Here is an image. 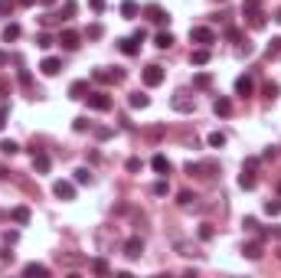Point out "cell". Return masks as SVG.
Listing matches in <instances>:
<instances>
[{
  "label": "cell",
  "instance_id": "obj_1",
  "mask_svg": "<svg viewBox=\"0 0 281 278\" xmlns=\"http://www.w3.org/2000/svg\"><path fill=\"white\" fill-rule=\"evenodd\" d=\"M140 79H144V86L147 88H157V86H163V79H167V72H163V65H147L144 72H140Z\"/></svg>",
  "mask_w": 281,
  "mask_h": 278
},
{
  "label": "cell",
  "instance_id": "obj_2",
  "mask_svg": "<svg viewBox=\"0 0 281 278\" xmlns=\"http://www.w3.org/2000/svg\"><path fill=\"white\" fill-rule=\"evenodd\" d=\"M144 17L151 23H157V26H167V23H170V13L163 10L161 3H147V7H144Z\"/></svg>",
  "mask_w": 281,
  "mask_h": 278
},
{
  "label": "cell",
  "instance_id": "obj_3",
  "mask_svg": "<svg viewBox=\"0 0 281 278\" xmlns=\"http://www.w3.org/2000/svg\"><path fill=\"white\" fill-rule=\"evenodd\" d=\"M85 102H88L92 111H108V108H111V95H108V92H88Z\"/></svg>",
  "mask_w": 281,
  "mask_h": 278
},
{
  "label": "cell",
  "instance_id": "obj_4",
  "mask_svg": "<svg viewBox=\"0 0 281 278\" xmlns=\"http://www.w3.org/2000/svg\"><path fill=\"white\" fill-rule=\"evenodd\" d=\"M56 43L72 53V49H79V46H82V36H79L76 30H59V40H56Z\"/></svg>",
  "mask_w": 281,
  "mask_h": 278
},
{
  "label": "cell",
  "instance_id": "obj_5",
  "mask_svg": "<svg viewBox=\"0 0 281 278\" xmlns=\"http://www.w3.org/2000/svg\"><path fill=\"white\" fill-rule=\"evenodd\" d=\"M190 40L200 43V46H209V43H216V33L209 30V26H193V30H190Z\"/></svg>",
  "mask_w": 281,
  "mask_h": 278
},
{
  "label": "cell",
  "instance_id": "obj_6",
  "mask_svg": "<svg viewBox=\"0 0 281 278\" xmlns=\"http://www.w3.org/2000/svg\"><path fill=\"white\" fill-rule=\"evenodd\" d=\"M33 150V171L36 173H49V167H53V161H49V154L40 148H30Z\"/></svg>",
  "mask_w": 281,
  "mask_h": 278
},
{
  "label": "cell",
  "instance_id": "obj_7",
  "mask_svg": "<svg viewBox=\"0 0 281 278\" xmlns=\"http://www.w3.org/2000/svg\"><path fill=\"white\" fill-rule=\"evenodd\" d=\"M53 193L59 196V200L69 203V200H76V183H72V180H56L53 183Z\"/></svg>",
  "mask_w": 281,
  "mask_h": 278
},
{
  "label": "cell",
  "instance_id": "obj_8",
  "mask_svg": "<svg viewBox=\"0 0 281 278\" xmlns=\"http://www.w3.org/2000/svg\"><path fill=\"white\" fill-rule=\"evenodd\" d=\"M170 105H173V111H183V115H190V111H193V108H196V102H193V98H190V95H186V92H177V95H173V102H170Z\"/></svg>",
  "mask_w": 281,
  "mask_h": 278
},
{
  "label": "cell",
  "instance_id": "obj_9",
  "mask_svg": "<svg viewBox=\"0 0 281 278\" xmlns=\"http://www.w3.org/2000/svg\"><path fill=\"white\" fill-rule=\"evenodd\" d=\"M92 79H95V82H121V79H124V72H121V69H115V72H111V69H95V72H92Z\"/></svg>",
  "mask_w": 281,
  "mask_h": 278
},
{
  "label": "cell",
  "instance_id": "obj_10",
  "mask_svg": "<svg viewBox=\"0 0 281 278\" xmlns=\"http://www.w3.org/2000/svg\"><path fill=\"white\" fill-rule=\"evenodd\" d=\"M124 256H128V258H140V256H144V239H140V235H134V239L124 242Z\"/></svg>",
  "mask_w": 281,
  "mask_h": 278
},
{
  "label": "cell",
  "instance_id": "obj_11",
  "mask_svg": "<svg viewBox=\"0 0 281 278\" xmlns=\"http://www.w3.org/2000/svg\"><path fill=\"white\" fill-rule=\"evenodd\" d=\"M252 92H255V82H252L249 75H239V79H236V95L239 98H249Z\"/></svg>",
  "mask_w": 281,
  "mask_h": 278
},
{
  "label": "cell",
  "instance_id": "obj_12",
  "mask_svg": "<svg viewBox=\"0 0 281 278\" xmlns=\"http://www.w3.org/2000/svg\"><path fill=\"white\" fill-rule=\"evenodd\" d=\"M59 69H62V59H56V56H46L43 63H40V72L43 75H59Z\"/></svg>",
  "mask_w": 281,
  "mask_h": 278
},
{
  "label": "cell",
  "instance_id": "obj_13",
  "mask_svg": "<svg viewBox=\"0 0 281 278\" xmlns=\"http://www.w3.org/2000/svg\"><path fill=\"white\" fill-rule=\"evenodd\" d=\"M151 167H154V173L167 177V173H170V161H167V154H154V157H151Z\"/></svg>",
  "mask_w": 281,
  "mask_h": 278
},
{
  "label": "cell",
  "instance_id": "obj_14",
  "mask_svg": "<svg viewBox=\"0 0 281 278\" xmlns=\"http://www.w3.org/2000/svg\"><path fill=\"white\" fill-rule=\"evenodd\" d=\"M193 88L196 92H209V88H213V75L209 72H196L193 75Z\"/></svg>",
  "mask_w": 281,
  "mask_h": 278
},
{
  "label": "cell",
  "instance_id": "obj_15",
  "mask_svg": "<svg viewBox=\"0 0 281 278\" xmlns=\"http://www.w3.org/2000/svg\"><path fill=\"white\" fill-rule=\"evenodd\" d=\"M118 49L124 56H138L140 53V46H138V40H134V36H124V40H118Z\"/></svg>",
  "mask_w": 281,
  "mask_h": 278
},
{
  "label": "cell",
  "instance_id": "obj_16",
  "mask_svg": "<svg viewBox=\"0 0 281 278\" xmlns=\"http://www.w3.org/2000/svg\"><path fill=\"white\" fill-rule=\"evenodd\" d=\"M88 92H92V88H88L85 79H79V82H72V86H69V98H76V102H79V98H85Z\"/></svg>",
  "mask_w": 281,
  "mask_h": 278
},
{
  "label": "cell",
  "instance_id": "obj_17",
  "mask_svg": "<svg viewBox=\"0 0 281 278\" xmlns=\"http://www.w3.org/2000/svg\"><path fill=\"white\" fill-rule=\"evenodd\" d=\"M213 111H216L219 118H229V115H232V102H229L226 95H219L216 102H213Z\"/></svg>",
  "mask_w": 281,
  "mask_h": 278
},
{
  "label": "cell",
  "instance_id": "obj_18",
  "mask_svg": "<svg viewBox=\"0 0 281 278\" xmlns=\"http://www.w3.org/2000/svg\"><path fill=\"white\" fill-rule=\"evenodd\" d=\"M249 26H252V30H265V26H268V13H265V10L249 13Z\"/></svg>",
  "mask_w": 281,
  "mask_h": 278
},
{
  "label": "cell",
  "instance_id": "obj_19",
  "mask_svg": "<svg viewBox=\"0 0 281 278\" xmlns=\"http://www.w3.org/2000/svg\"><path fill=\"white\" fill-rule=\"evenodd\" d=\"M128 105L134 108V111H138V108H140V111H144V108L151 105V95H144V92H134V95L128 98Z\"/></svg>",
  "mask_w": 281,
  "mask_h": 278
},
{
  "label": "cell",
  "instance_id": "obj_20",
  "mask_svg": "<svg viewBox=\"0 0 281 278\" xmlns=\"http://www.w3.org/2000/svg\"><path fill=\"white\" fill-rule=\"evenodd\" d=\"M154 46H157V49H170V46H173V33L170 30H161L157 36H154Z\"/></svg>",
  "mask_w": 281,
  "mask_h": 278
},
{
  "label": "cell",
  "instance_id": "obj_21",
  "mask_svg": "<svg viewBox=\"0 0 281 278\" xmlns=\"http://www.w3.org/2000/svg\"><path fill=\"white\" fill-rule=\"evenodd\" d=\"M190 63H193V65H206V63H209V46L193 49V53H190Z\"/></svg>",
  "mask_w": 281,
  "mask_h": 278
},
{
  "label": "cell",
  "instance_id": "obj_22",
  "mask_svg": "<svg viewBox=\"0 0 281 278\" xmlns=\"http://www.w3.org/2000/svg\"><path fill=\"white\" fill-rule=\"evenodd\" d=\"M138 13H140V7L134 0H124V3H121V17H124V20H138Z\"/></svg>",
  "mask_w": 281,
  "mask_h": 278
},
{
  "label": "cell",
  "instance_id": "obj_23",
  "mask_svg": "<svg viewBox=\"0 0 281 278\" xmlns=\"http://www.w3.org/2000/svg\"><path fill=\"white\" fill-rule=\"evenodd\" d=\"M13 223H17V226H26V223H30V206H13Z\"/></svg>",
  "mask_w": 281,
  "mask_h": 278
},
{
  "label": "cell",
  "instance_id": "obj_24",
  "mask_svg": "<svg viewBox=\"0 0 281 278\" xmlns=\"http://www.w3.org/2000/svg\"><path fill=\"white\" fill-rule=\"evenodd\" d=\"M242 256L252 258V262H255V258H261V242H245V246H242Z\"/></svg>",
  "mask_w": 281,
  "mask_h": 278
},
{
  "label": "cell",
  "instance_id": "obj_25",
  "mask_svg": "<svg viewBox=\"0 0 281 278\" xmlns=\"http://www.w3.org/2000/svg\"><path fill=\"white\" fill-rule=\"evenodd\" d=\"M239 187H242V190H252V187H255V173H252L249 167H242V173H239Z\"/></svg>",
  "mask_w": 281,
  "mask_h": 278
},
{
  "label": "cell",
  "instance_id": "obj_26",
  "mask_svg": "<svg viewBox=\"0 0 281 278\" xmlns=\"http://www.w3.org/2000/svg\"><path fill=\"white\" fill-rule=\"evenodd\" d=\"M13 40H20V26H17V23H7V26H3V43H13Z\"/></svg>",
  "mask_w": 281,
  "mask_h": 278
},
{
  "label": "cell",
  "instance_id": "obj_27",
  "mask_svg": "<svg viewBox=\"0 0 281 278\" xmlns=\"http://www.w3.org/2000/svg\"><path fill=\"white\" fill-rule=\"evenodd\" d=\"M0 150H3L7 157H13V154H20V144H17L13 138H7V141H0Z\"/></svg>",
  "mask_w": 281,
  "mask_h": 278
},
{
  "label": "cell",
  "instance_id": "obj_28",
  "mask_svg": "<svg viewBox=\"0 0 281 278\" xmlns=\"http://www.w3.org/2000/svg\"><path fill=\"white\" fill-rule=\"evenodd\" d=\"M151 193H154V196H167V193H170V183H167V177H161V180L154 183Z\"/></svg>",
  "mask_w": 281,
  "mask_h": 278
},
{
  "label": "cell",
  "instance_id": "obj_29",
  "mask_svg": "<svg viewBox=\"0 0 281 278\" xmlns=\"http://www.w3.org/2000/svg\"><path fill=\"white\" fill-rule=\"evenodd\" d=\"M268 59H281V36H271V43H268Z\"/></svg>",
  "mask_w": 281,
  "mask_h": 278
},
{
  "label": "cell",
  "instance_id": "obj_30",
  "mask_svg": "<svg viewBox=\"0 0 281 278\" xmlns=\"http://www.w3.org/2000/svg\"><path fill=\"white\" fill-rule=\"evenodd\" d=\"M255 10H265L261 0H245V3H242V17H249V13H255Z\"/></svg>",
  "mask_w": 281,
  "mask_h": 278
},
{
  "label": "cell",
  "instance_id": "obj_31",
  "mask_svg": "<svg viewBox=\"0 0 281 278\" xmlns=\"http://www.w3.org/2000/svg\"><path fill=\"white\" fill-rule=\"evenodd\" d=\"M23 272H26V275H49V268L40 265V262H30V265L23 268Z\"/></svg>",
  "mask_w": 281,
  "mask_h": 278
},
{
  "label": "cell",
  "instance_id": "obj_32",
  "mask_svg": "<svg viewBox=\"0 0 281 278\" xmlns=\"http://www.w3.org/2000/svg\"><path fill=\"white\" fill-rule=\"evenodd\" d=\"M92 272H95V275H108L111 268H108V262H105V258H95V262H92Z\"/></svg>",
  "mask_w": 281,
  "mask_h": 278
},
{
  "label": "cell",
  "instance_id": "obj_33",
  "mask_svg": "<svg viewBox=\"0 0 281 278\" xmlns=\"http://www.w3.org/2000/svg\"><path fill=\"white\" fill-rule=\"evenodd\" d=\"M65 17L62 13H43V26H56V23H62Z\"/></svg>",
  "mask_w": 281,
  "mask_h": 278
},
{
  "label": "cell",
  "instance_id": "obj_34",
  "mask_svg": "<svg viewBox=\"0 0 281 278\" xmlns=\"http://www.w3.org/2000/svg\"><path fill=\"white\" fill-rule=\"evenodd\" d=\"M17 10V0H0V17H10Z\"/></svg>",
  "mask_w": 281,
  "mask_h": 278
},
{
  "label": "cell",
  "instance_id": "obj_35",
  "mask_svg": "<svg viewBox=\"0 0 281 278\" xmlns=\"http://www.w3.org/2000/svg\"><path fill=\"white\" fill-rule=\"evenodd\" d=\"M222 144H226V134H222V131H213V134H209V148H222Z\"/></svg>",
  "mask_w": 281,
  "mask_h": 278
},
{
  "label": "cell",
  "instance_id": "obj_36",
  "mask_svg": "<svg viewBox=\"0 0 281 278\" xmlns=\"http://www.w3.org/2000/svg\"><path fill=\"white\" fill-rule=\"evenodd\" d=\"M53 43H56V40L49 36V33H40V36H36V46H40V49H49Z\"/></svg>",
  "mask_w": 281,
  "mask_h": 278
},
{
  "label": "cell",
  "instance_id": "obj_37",
  "mask_svg": "<svg viewBox=\"0 0 281 278\" xmlns=\"http://www.w3.org/2000/svg\"><path fill=\"white\" fill-rule=\"evenodd\" d=\"M76 183H92V171H88V167H79L76 171Z\"/></svg>",
  "mask_w": 281,
  "mask_h": 278
},
{
  "label": "cell",
  "instance_id": "obj_38",
  "mask_svg": "<svg viewBox=\"0 0 281 278\" xmlns=\"http://www.w3.org/2000/svg\"><path fill=\"white\" fill-rule=\"evenodd\" d=\"M265 213L268 216H281V200H268V203H265Z\"/></svg>",
  "mask_w": 281,
  "mask_h": 278
},
{
  "label": "cell",
  "instance_id": "obj_39",
  "mask_svg": "<svg viewBox=\"0 0 281 278\" xmlns=\"http://www.w3.org/2000/svg\"><path fill=\"white\" fill-rule=\"evenodd\" d=\"M213 235H216V229H213L209 223H203V226H200V239H203V242H209Z\"/></svg>",
  "mask_w": 281,
  "mask_h": 278
},
{
  "label": "cell",
  "instance_id": "obj_40",
  "mask_svg": "<svg viewBox=\"0 0 281 278\" xmlns=\"http://www.w3.org/2000/svg\"><path fill=\"white\" fill-rule=\"evenodd\" d=\"M261 92H265V98H275V95H278V82H275V79H271V82H265V88H261Z\"/></svg>",
  "mask_w": 281,
  "mask_h": 278
},
{
  "label": "cell",
  "instance_id": "obj_41",
  "mask_svg": "<svg viewBox=\"0 0 281 278\" xmlns=\"http://www.w3.org/2000/svg\"><path fill=\"white\" fill-rule=\"evenodd\" d=\"M193 200H196V196H193V193H190V190H183V193H180V196H177V203H180V206H190V203H193Z\"/></svg>",
  "mask_w": 281,
  "mask_h": 278
},
{
  "label": "cell",
  "instance_id": "obj_42",
  "mask_svg": "<svg viewBox=\"0 0 281 278\" xmlns=\"http://www.w3.org/2000/svg\"><path fill=\"white\" fill-rule=\"evenodd\" d=\"M17 239H20V233H17V229H7V233H3V242H7V246H13Z\"/></svg>",
  "mask_w": 281,
  "mask_h": 278
},
{
  "label": "cell",
  "instance_id": "obj_43",
  "mask_svg": "<svg viewBox=\"0 0 281 278\" xmlns=\"http://www.w3.org/2000/svg\"><path fill=\"white\" fill-rule=\"evenodd\" d=\"M72 128H76L79 134H82V131H88V118H76V121H72Z\"/></svg>",
  "mask_w": 281,
  "mask_h": 278
},
{
  "label": "cell",
  "instance_id": "obj_44",
  "mask_svg": "<svg viewBox=\"0 0 281 278\" xmlns=\"http://www.w3.org/2000/svg\"><path fill=\"white\" fill-rule=\"evenodd\" d=\"M65 20H72V13H76V0H65Z\"/></svg>",
  "mask_w": 281,
  "mask_h": 278
},
{
  "label": "cell",
  "instance_id": "obj_45",
  "mask_svg": "<svg viewBox=\"0 0 281 278\" xmlns=\"http://www.w3.org/2000/svg\"><path fill=\"white\" fill-rule=\"evenodd\" d=\"M101 33H105V30H101V26H98V23H92V26H88V36H92V40H98V36H101Z\"/></svg>",
  "mask_w": 281,
  "mask_h": 278
},
{
  "label": "cell",
  "instance_id": "obj_46",
  "mask_svg": "<svg viewBox=\"0 0 281 278\" xmlns=\"http://www.w3.org/2000/svg\"><path fill=\"white\" fill-rule=\"evenodd\" d=\"M128 171H131V173L140 171V161H138V157H131V161H128Z\"/></svg>",
  "mask_w": 281,
  "mask_h": 278
},
{
  "label": "cell",
  "instance_id": "obj_47",
  "mask_svg": "<svg viewBox=\"0 0 281 278\" xmlns=\"http://www.w3.org/2000/svg\"><path fill=\"white\" fill-rule=\"evenodd\" d=\"M186 173H190V177H193V173L200 177V164H193V161H190V164H186Z\"/></svg>",
  "mask_w": 281,
  "mask_h": 278
},
{
  "label": "cell",
  "instance_id": "obj_48",
  "mask_svg": "<svg viewBox=\"0 0 281 278\" xmlns=\"http://www.w3.org/2000/svg\"><path fill=\"white\" fill-rule=\"evenodd\" d=\"M0 262H13V252H10V246H7L3 252H0Z\"/></svg>",
  "mask_w": 281,
  "mask_h": 278
},
{
  "label": "cell",
  "instance_id": "obj_49",
  "mask_svg": "<svg viewBox=\"0 0 281 278\" xmlns=\"http://www.w3.org/2000/svg\"><path fill=\"white\" fill-rule=\"evenodd\" d=\"M3 125H7V105H0V131H3Z\"/></svg>",
  "mask_w": 281,
  "mask_h": 278
},
{
  "label": "cell",
  "instance_id": "obj_50",
  "mask_svg": "<svg viewBox=\"0 0 281 278\" xmlns=\"http://www.w3.org/2000/svg\"><path fill=\"white\" fill-rule=\"evenodd\" d=\"M92 10L101 13V10H105V0H92Z\"/></svg>",
  "mask_w": 281,
  "mask_h": 278
},
{
  "label": "cell",
  "instance_id": "obj_51",
  "mask_svg": "<svg viewBox=\"0 0 281 278\" xmlns=\"http://www.w3.org/2000/svg\"><path fill=\"white\" fill-rule=\"evenodd\" d=\"M7 177H10V167H7V164H0V180H7Z\"/></svg>",
  "mask_w": 281,
  "mask_h": 278
},
{
  "label": "cell",
  "instance_id": "obj_52",
  "mask_svg": "<svg viewBox=\"0 0 281 278\" xmlns=\"http://www.w3.org/2000/svg\"><path fill=\"white\" fill-rule=\"evenodd\" d=\"M7 88H10V82H7V79L0 75V92H7Z\"/></svg>",
  "mask_w": 281,
  "mask_h": 278
},
{
  "label": "cell",
  "instance_id": "obj_53",
  "mask_svg": "<svg viewBox=\"0 0 281 278\" xmlns=\"http://www.w3.org/2000/svg\"><path fill=\"white\" fill-rule=\"evenodd\" d=\"M7 63H10V56H7L3 49H0V65H7Z\"/></svg>",
  "mask_w": 281,
  "mask_h": 278
},
{
  "label": "cell",
  "instance_id": "obj_54",
  "mask_svg": "<svg viewBox=\"0 0 281 278\" xmlns=\"http://www.w3.org/2000/svg\"><path fill=\"white\" fill-rule=\"evenodd\" d=\"M17 3H20V7H33V3H36V0H17Z\"/></svg>",
  "mask_w": 281,
  "mask_h": 278
},
{
  "label": "cell",
  "instance_id": "obj_55",
  "mask_svg": "<svg viewBox=\"0 0 281 278\" xmlns=\"http://www.w3.org/2000/svg\"><path fill=\"white\" fill-rule=\"evenodd\" d=\"M275 23H281V7H278V10H275Z\"/></svg>",
  "mask_w": 281,
  "mask_h": 278
},
{
  "label": "cell",
  "instance_id": "obj_56",
  "mask_svg": "<svg viewBox=\"0 0 281 278\" xmlns=\"http://www.w3.org/2000/svg\"><path fill=\"white\" fill-rule=\"evenodd\" d=\"M40 3H46V7H53V3H56V0H40Z\"/></svg>",
  "mask_w": 281,
  "mask_h": 278
},
{
  "label": "cell",
  "instance_id": "obj_57",
  "mask_svg": "<svg viewBox=\"0 0 281 278\" xmlns=\"http://www.w3.org/2000/svg\"><path fill=\"white\" fill-rule=\"evenodd\" d=\"M278 193H281V183H278Z\"/></svg>",
  "mask_w": 281,
  "mask_h": 278
},
{
  "label": "cell",
  "instance_id": "obj_58",
  "mask_svg": "<svg viewBox=\"0 0 281 278\" xmlns=\"http://www.w3.org/2000/svg\"><path fill=\"white\" fill-rule=\"evenodd\" d=\"M219 3H226V0H219Z\"/></svg>",
  "mask_w": 281,
  "mask_h": 278
}]
</instances>
